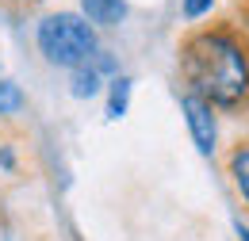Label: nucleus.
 <instances>
[{"label": "nucleus", "instance_id": "nucleus-1", "mask_svg": "<svg viewBox=\"0 0 249 241\" xmlns=\"http://www.w3.org/2000/svg\"><path fill=\"white\" fill-rule=\"evenodd\" d=\"M184 73L192 96L207 100V103H238L249 88V65L246 54L234 38L226 34H199L192 38L184 50Z\"/></svg>", "mask_w": 249, "mask_h": 241}, {"label": "nucleus", "instance_id": "nucleus-2", "mask_svg": "<svg viewBox=\"0 0 249 241\" xmlns=\"http://www.w3.org/2000/svg\"><path fill=\"white\" fill-rule=\"evenodd\" d=\"M38 50L46 54L50 65H65L77 69L85 61L96 58V31L81 19V16H46L38 23Z\"/></svg>", "mask_w": 249, "mask_h": 241}, {"label": "nucleus", "instance_id": "nucleus-3", "mask_svg": "<svg viewBox=\"0 0 249 241\" xmlns=\"http://www.w3.org/2000/svg\"><path fill=\"white\" fill-rule=\"evenodd\" d=\"M180 107H184V115H188L192 138H196V150L211 153V150H215V115H211V103L199 100V96H184Z\"/></svg>", "mask_w": 249, "mask_h": 241}, {"label": "nucleus", "instance_id": "nucleus-4", "mask_svg": "<svg viewBox=\"0 0 249 241\" xmlns=\"http://www.w3.org/2000/svg\"><path fill=\"white\" fill-rule=\"evenodd\" d=\"M104 69H111V58H96V61H85V65H77V73H73V96L77 100H89L100 92V73Z\"/></svg>", "mask_w": 249, "mask_h": 241}, {"label": "nucleus", "instance_id": "nucleus-5", "mask_svg": "<svg viewBox=\"0 0 249 241\" xmlns=\"http://www.w3.org/2000/svg\"><path fill=\"white\" fill-rule=\"evenodd\" d=\"M92 23H119L123 19V0H81Z\"/></svg>", "mask_w": 249, "mask_h": 241}, {"label": "nucleus", "instance_id": "nucleus-6", "mask_svg": "<svg viewBox=\"0 0 249 241\" xmlns=\"http://www.w3.org/2000/svg\"><path fill=\"white\" fill-rule=\"evenodd\" d=\"M126 103H130V77H115L111 81V96H107V119H123Z\"/></svg>", "mask_w": 249, "mask_h": 241}, {"label": "nucleus", "instance_id": "nucleus-7", "mask_svg": "<svg viewBox=\"0 0 249 241\" xmlns=\"http://www.w3.org/2000/svg\"><path fill=\"white\" fill-rule=\"evenodd\" d=\"M23 107V92L16 88L12 81H0V115H12Z\"/></svg>", "mask_w": 249, "mask_h": 241}, {"label": "nucleus", "instance_id": "nucleus-8", "mask_svg": "<svg viewBox=\"0 0 249 241\" xmlns=\"http://www.w3.org/2000/svg\"><path fill=\"white\" fill-rule=\"evenodd\" d=\"M234 180H238V188H242V195L249 199V150L234 153Z\"/></svg>", "mask_w": 249, "mask_h": 241}, {"label": "nucleus", "instance_id": "nucleus-9", "mask_svg": "<svg viewBox=\"0 0 249 241\" xmlns=\"http://www.w3.org/2000/svg\"><path fill=\"white\" fill-rule=\"evenodd\" d=\"M203 12H211V0H184V16L188 19H199Z\"/></svg>", "mask_w": 249, "mask_h": 241}, {"label": "nucleus", "instance_id": "nucleus-10", "mask_svg": "<svg viewBox=\"0 0 249 241\" xmlns=\"http://www.w3.org/2000/svg\"><path fill=\"white\" fill-rule=\"evenodd\" d=\"M238 234H242V241H249V226H242V222H238Z\"/></svg>", "mask_w": 249, "mask_h": 241}]
</instances>
